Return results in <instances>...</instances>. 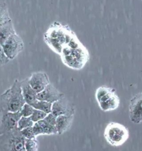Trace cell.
Here are the masks:
<instances>
[{
    "instance_id": "1",
    "label": "cell",
    "mask_w": 142,
    "mask_h": 151,
    "mask_svg": "<svg viewBox=\"0 0 142 151\" xmlns=\"http://www.w3.org/2000/svg\"><path fill=\"white\" fill-rule=\"evenodd\" d=\"M74 35L68 26L56 22L44 33V41L54 52L60 55L63 48L70 42Z\"/></svg>"
},
{
    "instance_id": "2",
    "label": "cell",
    "mask_w": 142,
    "mask_h": 151,
    "mask_svg": "<svg viewBox=\"0 0 142 151\" xmlns=\"http://www.w3.org/2000/svg\"><path fill=\"white\" fill-rule=\"evenodd\" d=\"M25 103L21 81L16 80L11 87L0 96V113L19 112Z\"/></svg>"
},
{
    "instance_id": "3",
    "label": "cell",
    "mask_w": 142,
    "mask_h": 151,
    "mask_svg": "<svg viewBox=\"0 0 142 151\" xmlns=\"http://www.w3.org/2000/svg\"><path fill=\"white\" fill-rule=\"evenodd\" d=\"M60 55L65 65L77 70L82 69L88 60V52L81 43L65 46Z\"/></svg>"
},
{
    "instance_id": "4",
    "label": "cell",
    "mask_w": 142,
    "mask_h": 151,
    "mask_svg": "<svg viewBox=\"0 0 142 151\" xmlns=\"http://www.w3.org/2000/svg\"><path fill=\"white\" fill-rule=\"evenodd\" d=\"M95 96L100 109L103 111L110 112L118 108L120 99L114 88L101 86L96 90Z\"/></svg>"
},
{
    "instance_id": "5",
    "label": "cell",
    "mask_w": 142,
    "mask_h": 151,
    "mask_svg": "<svg viewBox=\"0 0 142 151\" xmlns=\"http://www.w3.org/2000/svg\"><path fill=\"white\" fill-rule=\"evenodd\" d=\"M24 141L19 129L0 132V151H26Z\"/></svg>"
},
{
    "instance_id": "6",
    "label": "cell",
    "mask_w": 142,
    "mask_h": 151,
    "mask_svg": "<svg viewBox=\"0 0 142 151\" xmlns=\"http://www.w3.org/2000/svg\"><path fill=\"white\" fill-rule=\"evenodd\" d=\"M129 136L127 128L117 122H110L104 129V137L107 142L114 147L123 145Z\"/></svg>"
},
{
    "instance_id": "7",
    "label": "cell",
    "mask_w": 142,
    "mask_h": 151,
    "mask_svg": "<svg viewBox=\"0 0 142 151\" xmlns=\"http://www.w3.org/2000/svg\"><path fill=\"white\" fill-rule=\"evenodd\" d=\"M1 46L6 55L10 60H12L23 51L24 43L19 35L16 33L11 35Z\"/></svg>"
},
{
    "instance_id": "8",
    "label": "cell",
    "mask_w": 142,
    "mask_h": 151,
    "mask_svg": "<svg viewBox=\"0 0 142 151\" xmlns=\"http://www.w3.org/2000/svg\"><path fill=\"white\" fill-rule=\"evenodd\" d=\"M129 117L134 123L142 122V92L136 94L130 101Z\"/></svg>"
},
{
    "instance_id": "9",
    "label": "cell",
    "mask_w": 142,
    "mask_h": 151,
    "mask_svg": "<svg viewBox=\"0 0 142 151\" xmlns=\"http://www.w3.org/2000/svg\"><path fill=\"white\" fill-rule=\"evenodd\" d=\"M20 112L2 113L0 118V132L14 130L17 128V122L21 117Z\"/></svg>"
},
{
    "instance_id": "10",
    "label": "cell",
    "mask_w": 142,
    "mask_h": 151,
    "mask_svg": "<svg viewBox=\"0 0 142 151\" xmlns=\"http://www.w3.org/2000/svg\"><path fill=\"white\" fill-rule=\"evenodd\" d=\"M28 82L34 91L38 93L50 83L47 75L43 72H36L28 78Z\"/></svg>"
},
{
    "instance_id": "11",
    "label": "cell",
    "mask_w": 142,
    "mask_h": 151,
    "mask_svg": "<svg viewBox=\"0 0 142 151\" xmlns=\"http://www.w3.org/2000/svg\"><path fill=\"white\" fill-rule=\"evenodd\" d=\"M63 96H65L64 94L61 93L52 84L49 83L42 91L37 94V99L39 101L53 104Z\"/></svg>"
},
{
    "instance_id": "12",
    "label": "cell",
    "mask_w": 142,
    "mask_h": 151,
    "mask_svg": "<svg viewBox=\"0 0 142 151\" xmlns=\"http://www.w3.org/2000/svg\"><path fill=\"white\" fill-rule=\"evenodd\" d=\"M75 109L65 96L52 104L51 112L56 117L64 114H75Z\"/></svg>"
},
{
    "instance_id": "13",
    "label": "cell",
    "mask_w": 142,
    "mask_h": 151,
    "mask_svg": "<svg viewBox=\"0 0 142 151\" xmlns=\"http://www.w3.org/2000/svg\"><path fill=\"white\" fill-rule=\"evenodd\" d=\"M33 129L36 137L39 135L57 134L56 126L50 124L44 119L37 122L34 123L33 126Z\"/></svg>"
},
{
    "instance_id": "14",
    "label": "cell",
    "mask_w": 142,
    "mask_h": 151,
    "mask_svg": "<svg viewBox=\"0 0 142 151\" xmlns=\"http://www.w3.org/2000/svg\"><path fill=\"white\" fill-rule=\"evenodd\" d=\"M22 93L24 101L26 104L32 106L37 100V93L31 87L28 82V78L21 81Z\"/></svg>"
},
{
    "instance_id": "15",
    "label": "cell",
    "mask_w": 142,
    "mask_h": 151,
    "mask_svg": "<svg viewBox=\"0 0 142 151\" xmlns=\"http://www.w3.org/2000/svg\"><path fill=\"white\" fill-rule=\"evenodd\" d=\"M74 118V114H64L56 117V128L57 134H62L70 128Z\"/></svg>"
},
{
    "instance_id": "16",
    "label": "cell",
    "mask_w": 142,
    "mask_h": 151,
    "mask_svg": "<svg viewBox=\"0 0 142 151\" xmlns=\"http://www.w3.org/2000/svg\"><path fill=\"white\" fill-rule=\"evenodd\" d=\"M16 33L12 19L0 23V45H2L11 35Z\"/></svg>"
},
{
    "instance_id": "17",
    "label": "cell",
    "mask_w": 142,
    "mask_h": 151,
    "mask_svg": "<svg viewBox=\"0 0 142 151\" xmlns=\"http://www.w3.org/2000/svg\"><path fill=\"white\" fill-rule=\"evenodd\" d=\"M52 104L46 101L37 100V101L32 106L33 108L39 111L44 112V113H48L51 112Z\"/></svg>"
},
{
    "instance_id": "18",
    "label": "cell",
    "mask_w": 142,
    "mask_h": 151,
    "mask_svg": "<svg viewBox=\"0 0 142 151\" xmlns=\"http://www.w3.org/2000/svg\"><path fill=\"white\" fill-rule=\"evenodd\" d=\"M11 19L7 5L4 2L0 1V23Z\"/></svg>"
},
{
    "instance_id": "19",
    "label": "cell",
    "mask_w": 142,
    "mask_h": 151,
    "mask_svg": "<svg viewBox=\"0 0 142 151\" xmlns=\"http://www.w3.org/2000/svg\"><path fill=\"white\" fill-rule=\"evenodd\" d=\"M34 123L33 122L30 117H27L21 116L17 122V128L19 131H22L26 128L33 127Z\"/></svg>"
},
{
    "instance_id": "20",
    "label": "cell",
    "mask_w": 142,
    "mask_h": 151,
    "mask_svg": "<svg viewBox=\"0 0 142 151\" xmlns=\"http://www.w3.org/2000/svg\"><path fill=\"white\" fill-rule=\"evenodd\" d=\"M24 148L26 151H38V142L36 138L25 139Z\"/></svg>"
},
{
    "instance_id": "21",
    "label": "cell",
    "mask_w": 142,
    "mask_h": 151,
    "mask_svg": "<svg viewBox=\"0 0 142 151\" xmlns=\"http://www.w3.org/2000/svg\"><path fill=\"white\" fill-rule=\"evenodd\" d=\"M47 114V113H44V112L34 109L33 111V113L31 116L30 118H31L33 122H37L38 121L42 120L45 118Z\"/></svg>"
},
{
    "instance_id": "22",
    "label": "cell",
    "mask_w": 142,
    "mask_h": 151,
    "mask_svg": "<svg viewBox=\"0 0 142 151\" xmlns=\"http://www.w3.org/2000/svg\"><path fill=\"white\" fill-rule=\"evenodd\" d=\"M34 109L33 107L28 104L25 103L22 109L19 111L20 113L21 114V116L23 117H31L32 114L33 113V111Z\"/></svg>"
},
{
    "instance_id": "23",
    "label": "cell",
    "mask_w": 142,
    "mask_h": 151,
    "mask_svg": "<svg viewBox=\"0 0 142 151\" xmlns=\"http://www.w3.org/2000/svg\"><path fill=\"white\" fill-rule=\"evenodd\" d=\"M22 135L25 139H34L36 137L33 131V127H28L20 131Z\"/></svg>"
},
{
    "instance_id": "24",
    "label": "cell",
    "mask_w": 142,
    "mask_h": 151,
    "mask_svg": "<svg viewBox=\"0 0 142 151\" xmlns=\"http://www.w3.org/2000/svg\"><path fill=\"white\" fill-rule=\"evenodd\" d=\"M10 61V59L6 55L2 46L0 45V67L6 65Z\"/></svg>"
},
{
    "instance_id": "25",
    "label": "cell",
    "mask_w": 142,
    "mask_h": 151,
    "mask_svg": "<svg viewBox=\"0 0 142 151\" xmlns=\"http://www.w3.org/2000/svg\"><path fill=\"white\" fill-rule=\"evenodd\" d=\"M44 119L48 123L51 124L52 126H55L56 125V117L54 116L52 113H48L44 118Z\"/></svg>"
}]
</instances>
